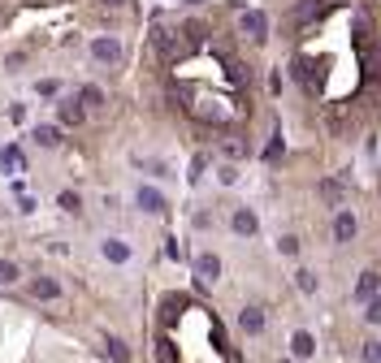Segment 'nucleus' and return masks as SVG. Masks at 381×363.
<instances>
[{
    "label": "nucleus",
    "mask_w": 381,
    "mask_h": 363,
    "mask_svg": "<svg viewBox=\"0 0 381 363\" xmlns=\"http://www.w3.org/2000/svg\"><path fill=\"white\" fill-rule=\"evenodd\" d=\"M360 355H364V363H381V342H373V337H368Z\"/></svg>",
    "instance_id": "nucleus-23"
},
{
    "label": "nucleus",
    "mask_w": 381,
    "mask_h": 363,
    "mask_svg": "<svg viewBox=\"0 0 381 363\" xmlns=\"http://www.w3.org/2000/svg\"><path fill=\"white\" fill-rule=\"evenodd\" d=\"M239 324H243V333H260V329H265V311H260V307H243Z\"/></svg>",
    "instance_id": "nucleus-14"
},
{
    "label": "nucleus",
    "mask_w": 381,
    "mask_h": 363,
    "mask_svg": "<svg viewBox=\"0 0 381 363\" xmlns=\"http://www.w3.org/2000/svg\"><path fill=\"white\" fill-rule=\"evenodd\" d=\"M139 207H143V212H152V217L169 212V203H165V195H161L156 186H139Z\"/></svg>",
    "instance_id": "nucleus-6"
},
{
    "label": "nucleus",
    "mask_w": 381,
    "mask_h": 363,
    "mask_svg": "<svg viewBox=\"0 0 381 363\" xmlns=\"http://www.w3.org/2000/svg\"><path fill=\"white\" fill-rule=\"evenodd\" d=\"M277 251H282V255H299V238H295V233H286V238H277Z\"/></svg>",
    "instance_id": "nucleus-24"
},
{
    "label": "nucleus",
    "mask_w": 381,
    "mask_h": 363,
    "mask_svg": "<svg viewBox=\"0 0 381 363\" xmlns=\"http://www.w3.org/2000/svg\"><path fill=\"white\" fill-rule=\"evenodd\" d=\"M204 165H208L204 156H195V165H191V182H199V177H204Z\"/></svg>",
    "instance_id": "nucleus-29"
},
{
    "label": "nucleus",
    "mask_w": 381,
    "mask_h": 363,
    "mask_svg": "<svg viewBox=\"0 0 381 363\" xmlns=\"http://www.w3.org/2000/svg\"><path fill=\"white\" fill-rule=\"evenodd\" d=\"M377 285H381V273H377V268H368V273H364L360 281H355V299H360V303L368 299V303H373V294H377Z\"/></svg>",
    "instance_id": "nucleus-9"
},
{
    "label": "nucleus",
    "mask_w": 381,
    "mask_h": 363,
    "mask_svg": "<svg viewBox=\"0 0 381 363\" xmlns=\"http://www.w3.org/2000/svg\"><path fill=\"white\" fill-rule=\"evenodd\" d=\"M91 57H95V61H105V65H117V61H121V39H113V35L91 39Z\"/></svg>",
    "instance_id": "nucleus-3"
},
{
    "label": "nucleus",
    "mask_w": 381,
    "mask_h": 363,
    "mask_svg": "<svg viewBox=\"0 0 381 363\" xmlns=\"http://www.w3.org/2000/svg\"><path fill=\"white\" fill-rule=\"evenodd\" d=\"M277 156H282V130L273 135V143H269V151H265V160H277Z\"/></svg>",
    "instance_id": "nucleus-26"
},
{
    "label": "nucleus",
    "mask_w": 381,
    "mask_h": 363,
    "mask_svg": "<svg viewBox=\"0 0 381 363\" xmlns=\"http://www.w3.org/2000/svg\"><path fill=\"white\" fill-rule=\"evenodd\" d=\"M187 35H191V43H204L208 26H204V22H187Z\"/></svg>",
    "instance_id": "nucleus-25"
},
{
    "label": "nucleus",
    "mask_w": 381,
    "mask_h": 363,
    "mask_svg": "<svg viewBox=\"0 0 381 363\" xmlns=\"http://www.w3.org/2000/svg\"><path fill=\"white\" fill-rule=\"evenodd\" d=\"M79 100H83V109H100V104H105V91H100V87H83Z\"/></svg>",
    "instance_id": "nucleus-18"
},
{
    "label": "nucleus",
    "mask_w": 381,
    "mask_h": 363,
    "mask_svg": "<svg viewBox=\"0 0 381 363\" xmlns=\"http://www.w3.org/2000/svg\"><path fill=\"white\" fill-rule=\"evenodd\" d=\"M217 277H221V259H217L213 251L195 255V281H199V285H213Z\"/></svg>",
    "instance_id": "nucleus-4"
},
{
    "label": "nucleus",
    "mask_w": 381,
    "mask_h": 363,
    "mask_svg": "<svg viewBox=\"0 0 381 363\" xmlns=\"http://www.w3.org/2000/svg\"><path fill=\"white\" fill-rule=\"evenodd\" d=\"M230 225H234V233H243V238H251V233L260 229V221H256V212H251V207H239Z\"/></svg>",
    "instance_id": "nucleus-8"
},
{
    "label": "nucleus",
    "mask_w": 381,
    "mask_h": 363,
    "mask_svg": "<svg viewBox=\"0 0 381 363\" xmlns=\"http://www.w3.org/2000/svg\"><path fill=\"white\" fill-rule=\"evenodd\" d=\"M61 207H65V212H79V207H83V199H79V191H61V199H57Z\"/></svg>",
    "instance_id": "nucleus-22"
},
{
    "label": "nucleus",
    "mask_w": 381,
    "mask_h": 363,
    "mask_svg": "<svg viewBox=\"0 0 381 363\" xmlns=\"http://www.w3.org/2000/svg\"><path fill=\"white\" fill-rule=\"evenodd\" d=\"M286 363H290V359H286Z\"/></svg>",
    "instance_id": "nucleus-32"
},
{
    "label": "nucleus",
    "mask_w": 381,
    "mask_h": 363,
    "mask_svg": "<svg viewBox=\"0 0 381 363\" xmlns=\"http://www.w3.org/2000/svg\"><path fill=\"white\" fill-rule=\"evenodd\" d=\"M239 31H243L251 43H265V39H269V18H265L260 9H247V13L239 18Z\"/></svg>",
    "instance_id": "nucleus-2"
},
{
    "label": "nucleus",
    "mask_w": 381,
    "mask_h": 363,
    "mask_svg": "<svg viewBox=\"0 0 381 363\" xmlns=\"http://www.w3.org/2000/svg\"><path fill=\"white\" fill-rule=\"evenodd\" d=\"M61 121L65 125H83V117H87V109H83V100H61Z\"/></svg>",
    "instance_id": "nucleus-11"
},
{
    "label": "nucleus",
    "mask_w": 381,
    "mask_h": 363,
    "mask_svg": "<svg viewBox=\"0 0 381 363\" xmlns=\"http://www.w3.org/2000/svg\"><path fill=\"white\" fill-rule=\"evenodd\" d=\"M325 5H351V0H325Z\"/></svg>",
    "instance_id": "nucleus-31"
},
{
    "label": "nucleus",
    "mask_w": 381,
    "mask_h": 363,
    "mask_svg": "<svg viewBox=\"0 0 381 363\" xmlns=\"http://www.w3.org/2000/svg\"><path fill=\"white\" fill-rule=\"evenodd\" d=\"M290 350H295V359H312V355H316V337L299 329V333L290 337Z\"/></svg>",
    "instance_id": "nucleus-10"
},
{
    "label": "nucleus",
    "mask_w": 381,
    "mask_h": 363,
    "mask_svg": "<svg viewBox=\"0 0 381 363\" xmlns=\"http://www.w3.org/2000/svg\"><path fill=\"white\" fill-rule=\"evenodd\" d=\"M31 139H35L39 147H57V143H61V130H57V125H35Z\"/></svg>",
    "instance_id": "nucleus-16"
},
{
    "label": "nucleus",
    "mask_w": 381,
    "mask_h": 363,
    "mask_svg": "<svg viewBox=\"0 0 381 363\" xmlns=\"http://www.w3.org/2000/svg\"><path fill=\"white\" fill-rule=\"evenodd\" d=\"M100 251H105L109 264H126V259H131V247H126L121 238H105V247H100Z\"/></svg>",
    "instance_id": "nucleus-12"
},
{
    "label": "nucleus",
    "mask_w": 381,
    "mask_h": 363,
    "mask_svg": "<svg viewBox=\"0 0 381 363\" xmlns=\"http://www.w3.org/2000/svg\"><path fill=\"white\" fill-rule=\"evenodd\" d=\"M355 229H360V225H355L351 212H338V217H334V238H338V242H351V238H355Z\"/></svg>",
    "instance_id": "nucleus-13"
},
{
    "label": "nucleus",
    "mask_w": 381,
    "mask_h": 363,
    "mask_svg": "<svg viewBox=\"0 0 381 363\" xmlns=\"http://www.w3.org/2000/svg\"><path fill=\"white\" fill-rule=\"evenodd\" d=\"M105 5H109V9H121V5H131V0H105Z\"/></svg>",
    "instance_id": "nucleus-30"
},
{
    "label": "nucleus",
    "mask_w": 381,
    "mask_h": 363,
    "mask_svg": "<svg viewBox=\"0 0 381 363\" xmlns=\"http://www.w3.org/2000/svg\"><path fill=\"white\" fill-rule=\"evenodd\" d=\"M347 182H351V173H342V177H325L321 186H316V195H321L325 203H334V207H338V203L347 199Z\"/></svg>",
    "instance_id": "nucleus-5"
},
{
    "label": "nucleus",
    "mask_w": 381,
    "mask_h": 363,
    "mask_svg": "<svg viewBox=\"0 0 381 363\" xmlns=\"http://www.w3.org/2000/svg\"><path fill=\"white\" fill-rule=\"evenodd\" d=\"M0 165H5V169H22V151L18 147H0Z\"/></svg>",
    "instance_id": "nucleus-20"
},
{
    "label": "nucleus",
    "mask_w": 381,
    "mask_h": 363,
    "mask_svg": "<svg viewBox=\"0 0 381 363\" xmlns=\"http://www.w3.org/2000/svg\"><path fill=\"white\" fill-rule=\"evenodd\" d=\"M321 13H325V0H299V5L286 13V26L290 31H303V26L321 22Z\"/></svg>",
    "instance_id": "nucleus-1"
},
{
    "label": "nucleus",
    "mask_w": 381,
    "mask_h": 363,
    "mask_svg": "<svg viewBox=\"0 0 381 363\" xmlns=\"http://www.w3.org/2000/svg\"><path fill=\"white\" fill-rule=\"evenodd\" d=\"M221 182H225V186H230V182H239V169L234 165H221V173H217Z\"/></svg>",
    "instance_id": "nucleus-28"
},
{
    "label": "nucleus",
    "mask_w": 381,
    "mask_h": 363,
    "mask_svg": "<svg viewBox=\"0 0 381 363\" xmlns=\"http://www.w3.org/2000/svg\"><path fill=\"white\" fill-rule=\"evenodd\" d=\"M364 320H368V324H381V299H373V303H368V311H364Z\"/></svg>",
    "instance_id": "nucleus-27"
},
{
    "label": "nucleus",
    "mask_w": 381,
    "mask_h": 363,
    "mask_svg": "<svg viewBox=\"0 0 381 363\" xmlns=\"http://www.w3.org/2000/svg\"><path fill=\"white\" fill-rule=\"evenodd\" d=\"M105 350H109V359H113V363H126V359H131V355H126V342H121V337H109Z\"/></svg>",
    "instance_id": "nucleus-19"
},
{
    "label": "nucleus",
    "mask_w": 381,
    "mask_h": 363,
    "mask_svg": "<svg viewBox=\"0 0 381 363\" xmlns=\"http://www.w3.org/2000/svg\"><path fill=\"white\" fill-rule=\"evenodd\" d=\"M18 281V264L13 259H0V285H13Z\"/></svg>",
    "instance_id": "nucleus-21"
},
{
    "label": "nucleus",
    "mask_w": 381,
    "mask_h": 363,
    "mask_svg": "<svg viewBox=\"0 0 381 363\" xmlns=\"http://www.w3.org/2000/svg\"><path fill=\"white\" fill-rule=\"evenodd\" d=\"M360 65H364V74H368V78H377V74H381V43H373V39H368V43H360Z\"/></svg>",
    "instance_id": "nucleus-7"
},
{
    "label": "nucleus",
    "mask_w": 381,
    "mask_h": 363,
    "mask_svg": "<svg viewBox=\"0 0 381 363\" xmlns=\"http://www.w3.org/2000/svg\"><path fill=\"white\" fill-rule=\"evenodd\" d=\"M31 294H35V299H61V285H57L53 277H35Z\"/></svg>",
    "instance_id": "nucleus-15"
},
{
    "label": "nucleus",
    "mask_w": 381,
    "mask_h": 363,
    "mask_svg": "<svg viewBox=\"0 0 381 363\" xmlns=\"http://www.w3.org/2000/svg\"><path fill=\"white\" fill-rule=\"evenodd\" d=\"M295 285H299L303 294H316V273H312V268H299V273H295Z\"/></svg>",
    "instance_id": "nucleus-17"
}]
</instances>
